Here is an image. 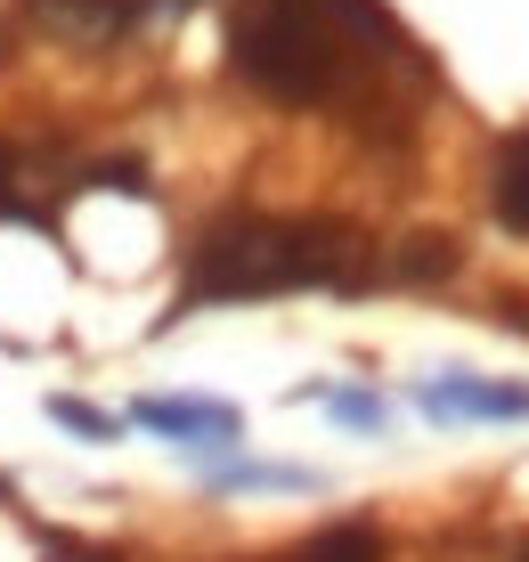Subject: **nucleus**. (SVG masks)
Listing matches in <instances>:
<instances>
[{
  "instance_id": "obj_12",
  "label": "nucleus",
  "mask_w": 529,
  "mask_h": 562,
  "mask_svg": "<svg viewBox=\"0 0 529 562\" xmlns=\"http://www.w3.org/2000/svg\"><path fill=\"white\" fill-rule=\"evenodd\" d=\"M521 562H529V547H521Z\"/></svg>"
},
{
  "instance_id": "obj_8",
  "label": "nucleus",
  "mask_w": 529,
  "mask_h": 562,
  "mask_svg": "<svg viewBox=\"0 0 529 562\" xmlns=\"http://www.w3.org/2000/svg\"><path fill=\"white\" fill-rule=\"evenodd\" d=\"M457 237H407V254H399V278H424V285H432V278H457Z\"/></svg>"
},
{
  "instance_id": "obj_5",
  "label": "nucleus",
  "mask_w": 529,
  "mask_h": 562,
  "mask_svg": "<svg viewBox=\"0 0 529 562\" xmlns=\"http://www.w3.org/2000/svg\"><path fill=\"white\" fill-rule=\"evenodd\" d=\"M139 16H147L139 0H33V25H49L57 42H82V49L123 42Z\"/></svg>"
},
{
  "instance_id": "obj_3",
  "label": "nucleus",
  "mask_w": 529,
  "mask_h": 562,
  "mask_svg": "<svg viewBox=\"0 0 529 562\" xmlns=\"http://www.w3.org/2000/svg\"><path fill=\"white\" fill-rule=\"evenodd\" d=\"M416 408L424 416H440V424H464V416H488V424H505V416H529V383H481V375H464V367H448V375L432 383H416Z\"/></svg>"
},
{
  "instance_id": "obj_2",
  "label": "nucleus",
  "mask_w": 529,
  "mask_h": 562,
  "mask_svg": "<svg viewBox=\"0 0 529 562\" xmlns=\"http://www.w3.org/2000/svg\"><path fill=\"white\" fill-rule=\"evenodd\" d=\"M367 245L342 221H221L188 261V310L195 302H252V294H293V285H359Z\"/></svg>"
},
{
  "instance_id": "obj_9",
  "label": "nucleus",
  "mask_w": 529,
  "mask_h": 562,
  "mask_svg": "<svg viewBox=\"0 0 529 562\" xmlns=\"http://www.w3.org/2000/svg\"><path fill=\"white\" fill-rule=\"evenodd\" d=\"M49 416L66 424V432H82V440H114V432H123V424H114L106 408H90V400H66V392L49 400Z\"/></svg>"
},
{
  "instance_id": "obj_10",
  "label": "nucleus",
  "mask_w": 529,
  "mask_h": 562,
  "mask_svg": "<svg viewBox=\"0 0 529 562\" xmlns=\"http://www.w3.org/2000/svg\"><path fill=\"white\" fill-rule=\"evenodd\" d=\"M326 408H335L350 432H383L391 408H383V392H326Z\"/></svg>"
},
{
  "instance_id": "obj_6",
  "label": "nucleus",
  "mask_w": 529,
  "mask_h": 562,
  "mask_svg": "<svg viewBox=\"0 0 529 562\" xmlns=\"http://www.w3.org/2000/svg\"><path fill=\"white\" fill-rule=\"evenodd\" d=\"M488 212H497L514 237H529V123L497 147V164H488Z\"/></svg>"
},
{
  "instance_id": "obj_4",
  "label": "nucleus",
  "mask_w": 529,
  "mask_h": 562,
  "mask_svg": "<svg viewBox=\"0 0 529 562\" xmlns=\"http://www.w3.org/2000/svg\"><path fill=\"white\" fill-rule=\"evenodd\" d=\"M131 416H139L147 432L180 440V449H237L245 440V416L228 408V400H139Z\"/></svg>"
},
{
  "instance_id": "obj_1",
  "label": "nucleus",
  "mask_w": 529,
  "mask_h": 562,
  "mask_svg": "<svg viewBox=\"0 0 529 562\" xmlns=\"http://www.w3.org/2000/svg\"><path fill=\"white\" fill-rule=\"evenodd\" d=\"M342 42L407 49V33L383 16V0H237L228 9V66L278 106H326L350 82Z\"/></svg>"
},
{
  "instance_id": "obj_7",
  "label": "nucleus",
  "mask_w": 529,
  "mask_h": 562,
  "mask_svg": "<svg viewBox=\"0 0 529 562\" xmlns=\"http://www.w3.org/2000/svg\"><path fill=\"white\" fill-rule=\"evenodd\" d=\"M221 490H318V473L309 464H221Z\"/></svg>"
},
{
  "instance_id": "obj_11",
  "label": "nucleus",
  "mask_w": 529,
  "mask_h": 562,
  "mask_svg": "<svg viewBox=\"0 0 529 562\" xmlns=\"http://www.w3.org/2000/svg\"><path fill=\"white\" fill-rule=\"evenodd\" d=\"M0 212H16V204H9V196H0Z\"/></svg>"
}]
</instances>
